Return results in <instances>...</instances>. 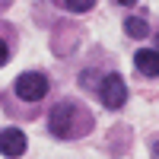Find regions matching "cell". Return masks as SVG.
I'll list each match as a JSON object with an SVG mask.
<instances>
[{"instance_id": "obj_10", "label": "cell", "mask_w": 159, "mask_h": 159, "mask_svg": "<svg viewBox=\"0 0 159 159\" xmlns=\"http://www.w3.org/2000/svg\"><path fill=\"white\" fill-rule=\"evenodd\" d=\"M118 3H121V7H134L137 0H118Z\"/></svg>"}, {"instance_id": "obj_11", "label": "cell", "mask_w": 159, "mask_h": 159, "mask_svg": "<svg viewBox=\"0 0 159 159\" xmlns=\"http://www.w3.org/2000/svg\"><path fill=\"white\" fill-rule=\"evenodd\" d=\"M156 45H159V38H156Z\"/></svg>"}, {"instance_id": "obj_5", "label": "cell", "mask_w": 159, "mask_h": 159, "mask_svg": "<svg viewBox=\"0 0 159 159\" xmlns=\"http://www.w3.org/2000/svg\"><path fill=\"white\" fill-rule=\"evenodd\" d=\"M134 67L140 73H147V76H159V51H137Z\"/></svg>"}, {"instance_id": "obj_1", "label": "cell", "mask_w": 159, "mask_h": 159, "mask_svg": "<svg viewBox=\"0 0 159 159\" xmlns=\"http://www.w3.org/2000/svg\"><path fill=\"white\" fill-rule=\"evenodd\" d=\"M80 118V108L70 102V99H64L57 102L54 108H51V118H48V127H51V134L54 137H76L80 130L73 127V121Z\"/></svg>"}, {"instance_id": "obj_9", "label": "cell", "mask_w": 159, "mask_h": 159, "mask_svg": "<svg viewBox=\"0 0 159 159\" xmlns=\"http://www.w3.org/2000/svg\"><path fill=\"white\" fill-rule=\"evenodd\" d=\"M153 156L159 159V140H153Z\"/></svg>"}, {"instance_id": "obj_4", "label": "cell", "mask_w": 159, "mask_h": 159, "mask_svg": "<svg viewBox=\"0 0 159 159\" xmlns=\"http://www.w3.org/2000/svg\"><path fill=\"white\" fill-rule=\"evenodd\" d=\"M22 150H25V134H22L19 127H7V130H0V153H3V156L16 159Z\"/></svg>"}, {"instance_id": "obj_7", "label": "cell", "mask_w": 159, "mask_h": 159, "mask_svg": "<svg viewBox=\"0 0 159 159\" xmlns=\"http://www.w3.org/2000/svg\"><path fill=\"white\" fill-rule=\"evenodd\" d=\"M64 7H67L70 13H86L96 7V0H64Z\"/></svg>"}, {"instance_id": "obj_2", "label": "cell", "mask_w": 159, "mask_h": 159, "mask_svg": "<svg viewBox=\"0 0 159 159\" xmlns=\"http://www.w3.org/2000/svg\"><path fill=\"white\" fill-rule=\"evenodd\" d=\"M99 99L105 102V108H121V105L127 102V86H124L121 73H108V76L102 80V86H99Z\"/></svg>"}, {"instance_id": "obj_3", "label": "cell", "mask_w": 159, "mask_h": 159, "mask_svg": "<svg viewBox=\"0 0 159 159\" xmlns=\"http://www.w3.org/2000/svg\"><path fill=\"white\" fill-rule=\"evenodd\" d=\"M45 92H48V76L45 73H22L16 80V96L25 99V102L45 99Z\"/></svg>"}, {"instance_id": "obj_6", "label": "cell", "mask_w": 159, "mask_h": 159, "mask_svg": "<svg viewBox=\"0 0 159 159\" xmlns=\"http://www.w3.org/2000/svg\"><path fill=\"white\" fill-rule=\"evenodd\" d=\"M124 32L130 35V38H143L150 32V25H147V19H140V16H130L127 22H124Z\"/></svg>"}, {"instance_id": "obj_8", "label": "cell", "mask_w": 159, "mask_h": 159, "mask_svg": "<svg viewBox=\"0 0 159 159\" xmlns=\"http://www.w3.org/2000/svg\"><path fill=\"white\" fill-rule=\"evenodd\" d=\"M7 61H10V45L3 42V38H0V67H3Z\"/></svg>"}]
</instances>
